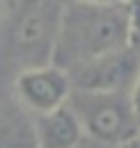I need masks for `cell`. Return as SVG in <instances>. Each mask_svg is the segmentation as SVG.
Here are the masks:
<instances>
[{
  "instance_id": "obj_10",
  "label": "cell",
  "mask_w": 140,
  "mask_h": 148,
  "mask_svg": "<svg viewBox=\"0 0 140 148\" xmlns=\"http://www.w3.org/2000/svg\"><path fill=\"white\" fill-rule=\"evenodd\" d=\"M118 148H140V136H133V138H128L125 143H120Z\"/></svg>"
},
{
  "instance_id": "obj_3",
  "label": "cell",
  "mask_w": 140,
  "mask_h": 148,
  "mask_svg": "<svg viewBox=\"0 0 140 148\" xmlns=\"http://www.w3.org/2000/svg\"><path fill=\"white\" fill-rule=\"evenodd\" d=\"M70 110L78 116L85 138L100 146L118 148L128 138L138 136L140 125L130 108L128 93H93L73 90L68 98Z\"/></svg>"
},
{
  "instance_id": "obj_11",
  "label": "cell",
  "mask_w": 140,
  "mask_h": 148,
  "mask_svg": "<svg viewBox=\"0 0 140 148\" xmlns=\"http://www.w3.org/2000/svg\"><path fill=\"white\" fill-rule=\"evenodd\" d=\"M78 3H98V5H113V3H128V0H78Z\"/></svg>"
},
{
  "instance_id": "obj_12",
  "label": "cell",
  "mask_w": 140,
  "mask_h": 148,
  "mask_svg": "<svg viewBox=\"0 0 140 148\" xmlns=\"http://www.w3.org/2000/svg\"><path fill=\"white\" fill-rule=\"evenodd\" d=\"M3 15H5V0H0V20H3Z\"/></svg>"
},
{
  "instance_id": "obj_6",
  "label": "cell",
  "mask_w": 140,
  "mask_h": 148,
  "mask_svg": "<svg viewBox=\"0 0 140 148\" xmlns=\"http://www.w3.org/2000/svg\"><path fill=\"white\" fill-rule=\"evenodd\" d=\"M33 131H35V148H80L85 138L83 125L68 103L50 113L35 116Z\"/></svg>"
},
{
  "instance_id": "obj_2",
  "label": "cell",
  "mask_w": 140,
  "mask_h": 148,
  "mask_svg": "<svg viewBox=\"0 0 140 148\" xmlns=\"http://www.w3.org/2000/svg\"><path fill=\"white\" fill-rule=\"evenodd\" d=\"M63 0H18L8 25V45L23 68L50 63Z\"/></svg>"
},
{
  "instance_id": "obj_13",
  "label": "cell",
  "mask_w": 140,
  "mask_h": 148,
  "mask_svg": "<svg viewBox=\"0 0 140 148\" xmlns=\"http://www.w3.org/2000/svg\"><path fill=\"white\" fill-rule=\"evenodd\" d=\"M138 136H140V131H138Z\"/></svg>"
},
{
  "instance_id": "obj_8",
  "label": "cell",
  "mask_w": 140,
  "mask_h": 148,
  "mask_svg": "<svg viewBox=\"0 0 140 148\" xmlns=\"http://www.w3.org/2000/svg\"><path fill=\"white\" fill-rule=\"evenodd\" d=\"M130 13V48L140 53V0H128Z\"/></svg>"
},
{
  "instance_id": "obj_4",
  "label": "cell",
  "mask_w": 140,
  "mask_h": 148,
  "mask_svg": "<svg viewBox=\"0 0 140 148\" xmlns=\"http://www.w3.org/2000/svg\"><path fill=\"white\" fill-rule=\"evenodd\" d=\"M140 70V53L125 45L120 50L98 55L68 73L73 90L93 93H128Z\"/></svg>"
},
{
  "instance_id": "obj_1",
  "label": "cell",
  "mask_w": 140,
  "mask_h": 148,
  "mask_svg": "<svg viewBox=\"0 0 140 148\" xmlns=\"http://www.w3.org/2000/svg\"><path fill=\"white\" fill-rule=\"evenodd\" d=\"M130 45V13L128 3H63L60 23L50 63L70 73L98 55Z\"/></svg>"
},
{
  "instance_id": "obj_5",
  "label": "cell",
  "mask_w": 140,
  "mask_h": 148,
  "mask_svg": "<svg viewBox=\"0 0 140 148\" xmlns=\"http://www.w3.org/2000/svg\"><path fill=\"white\" fill-rule=\"evenodd\" d=\"M70 93H73L70 75L53 63L23 68L15 78L18 103L35 116H43V113H50V110L65 106Z\"/></svg>"
},
{
  "instance_id": "obj_7",
  "label": "cell",
  "mask_w": 140,
  "mask_h": 148,
  "mask_svg": "<svg viewBox=\"0 0 140 148\" xmlns=\"http://www.w3.org/2000/svg\"><path fill=\"white\" fill-rule=\"evenodd\" d=\"M0 148H35L33 121L18 98H0Z\"/></svg>"
},
{
  "instance_id": "obj_9",
  "label": "cell",
  "mask_w": 140,
  "mask_h": 148,
  "mask_svg": "<svg viewBox=\"0 0 140 148\" xmlns=\"http://www.w3.org/2000/svg\"><path fill=\"white\" fill-rule=\"evenodd\" d=\"M128 101H130V108H133L135 121L140 125V70H138V75H135V80H133L130 90H128Z\"/></svg>"
}]
</instances>
